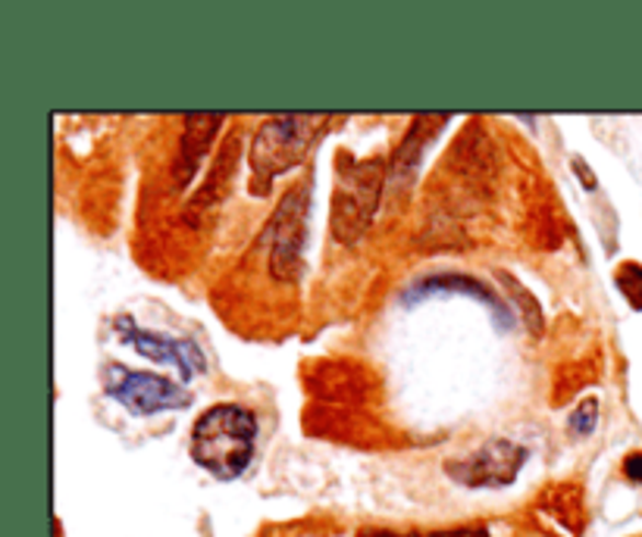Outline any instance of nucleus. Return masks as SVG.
<instances>
[{
	"mask_svg": "<svg viewBox=\"0 0 642 537\" xmlns=\"http://www.w3.org/2000/svg\"><path fill=\"white\" fill-rule=\"evenodd\" d=\"M116 331H119V338L129 341L141 357H148V360H154V363L176 365L182 382H192L195 372H204V369H207L204 353H200V347L195 345V341H176V338L157 335V331H148V328H138L133 316H119V319H116Z\"/></svg>",
	"mask_w": 642,
	"mask_h": 537,
	"instance_id": "0eeeda50",
	"label": "nucleus"
},
{
	"mask_svg": "<svg viewBox=\"0 0 642 537\" xmlns=\"http://www.w3.org/2000/svg\"><path fill=\"white\" fill-rule=\"evenodd\" d=\"M104 390L133 416H157V412L182 409L192 404V394L176 382H167L151 372H135V369H126L119 363L107 365Z\"/></svg>",
	"mask_w": 642,
	"mask_h": 537,
	"instance_id": "20e7f679",
	"label": "nucleus"
},
{
	"mask_svg": "<svg viewBox=\"0 0 642 537\" xmlns=\"http://www.w3.org/2000/svg\"><path fill=\"white\" fill-rule=\"evenodd\" d=\"M326 116L320 113H286L261 126V131L251 141V191L264 197L273 185L288 170H295L305 153L320 135V126Z\"/></svg>",
	"mask_w": 642,
	"mask_h": 537,
	"instance_id": "f03ea898",
	"label": "nucleus"
},
{
	"mask_svg": "<svg viewBox=\"0 0 642 537\" xmlns=\"http://www.w3.org/2000/svg\"><path fill=\"white\" fill-rule=\"evenodd\" d=\"M257 444V416L236 404L210 407L192 429V459L200 469L232 481L251 466Z\"/></svg>",
	"mask_w": 642,
	"mask_h": 537,
	"instance_id": "f257e3e1",
	"label": "nucleus"
},
{
	"mask_svg": "<svg viewBox=\"0 0 642 537\" xmlns=\"http://www.w3.org/2000/svg\"><path fill=\"white\" fill-rule=\"evenodd\" d=\"M439 537H486L483 532H445V535Z\"/></svg>",
	"mask_w": 642,
	"mask_h": 537,
	"instance_id": "4468645a",
	"label": "nucleus"
},
{
	"mask_svg": "<svg viewBox=\"0 0 642 537\" xmlns=\"http://www.w3.org/2000/svg\"><path fill=\"white\" fill-rule=\"evenodd\" d=\"M222 126L220 113H195V116H185V135H182V148H179V185H188L195 173H198L204 153L210 151V141Z\"/></svg>",
	"mask_w": 642,
	"mask_h": 537,
	"instance_id": "1a4fd4ad",
	"label": "nucleus"
},
{
	"mask_svg": "<svg viewBox=\"0 0 642 537\" xmlns=\"http://www.w3.org/2000/svg\"><path fill=\"white\" fill-rule=\"evenodd\" d=\"M379 191H382L379 160H357L339 173L333 194V235L342 244H352L370 229V219L379 207Z\"/></svg>",
	"mask_w": 642,
	"mask_h": 537,
	"instance_id": "7ed1b4c3",
	"label": "nucleus"
},
{
	"mask_svg": "<svg viewBox=\"0 0 642 537\" xmlns=\"http://www.w3.org/2000/svg\"><path fill=\"white\" fill-rule=\"evenodd\" d=\"M426 294H467V297H473V301H483L489 313L495 316V323H502L505 328H511V313L505 301H498L492 291H489L483 281L477 279H467V276H433V279H423L417 281L414 288H408L404 291V301H421Z\"/></svg>",
	"mask_w": 642,
	"mask_h": 537,
	"instance_id": "6e6552de",
	"label": "nucleus"
},
{
	"mask_svg": "<svg viewBox=\"0 0 642 537\" xmlns=\"http://www.w3.org/2000/svg\"><path fill=\"white\" fill-rule=\"evenodd\" d=\"M615 279H618L620 294L630 301V306H633V310H642V266L640 262H623V266H618Z\"/></svg>",
	"mask_w": 642,
	"mask_h": 537,
	"instance_id": "9b49d317",
	"label": "nucleus"
},
{
	"mask_svg": "<svg viewBox=\"0 0 642 537\" xmlns=\"http://www.w3.org/2000/svg\"><path fill=\"white\" fill-rule=\"evenodd\" d=\"M310 188L298 185L283 197L276 215L270 219V269L273 276L283 281L298 279L301 269V247H305V235H308V203Z\"/></svg>",
	"mask_w": 642,
	"mask_h": 537,
	"instance_id": "39448f33",
	"label": "nucleus"
},
{
	"mask_svg": "<svg viewBox=\"0 0 642 537\" xmlns=\"http://www.w3.org/2000/svg\"><path fill=\"white\" fill-rule=\"evenodd\" d=\"M360 537H439V535H392V532H367Z\"/></svg>",
	"mask_w": 642,
	"mask_h": 537,
	"instance_id": "ddd939ff",
	"label": "nucleus"
},
{
	"mask_svg": "<svg viewBox=\"0 0 642 537\" xmlns=\"http://www.w3.org/2000/svg\"><path fill=\"white\" fill-rule=\"evenodd\" d=\"M623 472H627V478H630L633 485H642V453L627 456V463H623Z\"/></svg>",
	"mask_w": 642,
	"mask_h": 537,
	"instance_id": "f8f14e48",
	"label": "nucleus"
},
{
	"mask_svg": "<svg viewBox=\"0 0 642 537\" xmlns=\"http://www.w3.org/2000/svg\"><path fill=\"white\" fill-rule=\"evenodd\" d=\"M527 447L520 444H511L505 437H495L486 441L477 453H470L465 459H455L445 466V472L451 475L455 481H461L467 488H505L511 485L520 466L527 463Z\"/></svg>",
	"mask_w": 642,
	"mask_h": 537,
	"instance_id": "423d86ee",
	"label": "nucleus"
},
{
	"mask_svg": "<svg viewBox=\"0 0 642 537\" xmlns=\"http://www.w3.org/2000/svg\"><path fill=\"white\" fill-rule=\"evenodd\" d=\"M598 425V400L596 397H586L580 400L576 409L568 419V429H571V437H589Z\"/></svg>",
	"mask_w": 642,
	"mask_h": 537,
	"instance_id": "9d476101",
	"label": "nucleus"
}]
</instances>
